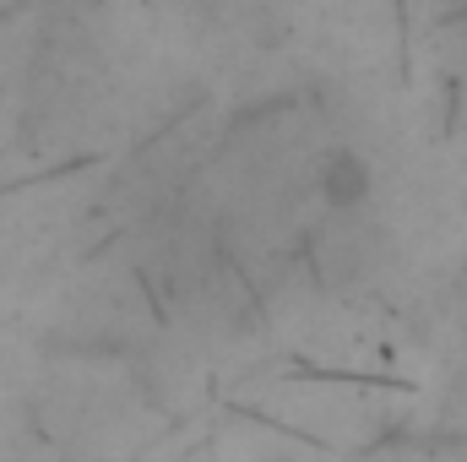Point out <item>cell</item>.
<instances>
[{
    "label": "cell",
    "instance_id": "6da1fadb",
    "mask_svg": "<svg viewBox=\"0 0 467 462\" xmlns=\"http://www.w3.org/2000/svg\"><path fill=\"white\" fill-rule=\"evenodd\" d=\"M316 191L332 213H358L369 196H375V169L364 152L353 147H332L321 163H316Z\"/></svg>",
    "mask_w": 467,
    "mask_h": 462
}]
</instances>
